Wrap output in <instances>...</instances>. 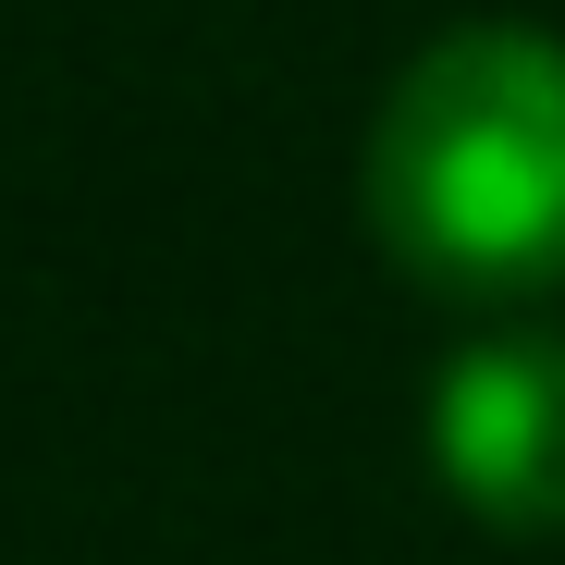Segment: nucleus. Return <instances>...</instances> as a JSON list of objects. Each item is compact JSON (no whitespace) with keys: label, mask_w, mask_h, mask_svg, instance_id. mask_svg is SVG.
I'll return each mask as SVG.
<instances>
[{"label":"nucleus","mask_w":565,"mask_h":565,"mask_svg":"<svg viewBox=\"0 0 565 565\" xmlns=\"http://www.w3.org/2000/svg\"><path fill=\"white\" fill-rule=\"evenodd\" d=\"M369 234L406 282L516 308L565 282V38L455 25L369 124Z\"/></svg>","instance_id":"obj_1"},{"label":"nucleus","mask_w":565,"mask_h":565,"mask_svg":"<svg viewBox=\"0 0 565 565\" xmlns=\"http://www.w3.org/2000/svg\"><path fill=\"white\" fill-rule=\"evenodd\" d=\"M430 480L492 541L565 529V332H467L430 369Z\"/></svg>","instance_id":"obj_2"}]
</instances>
